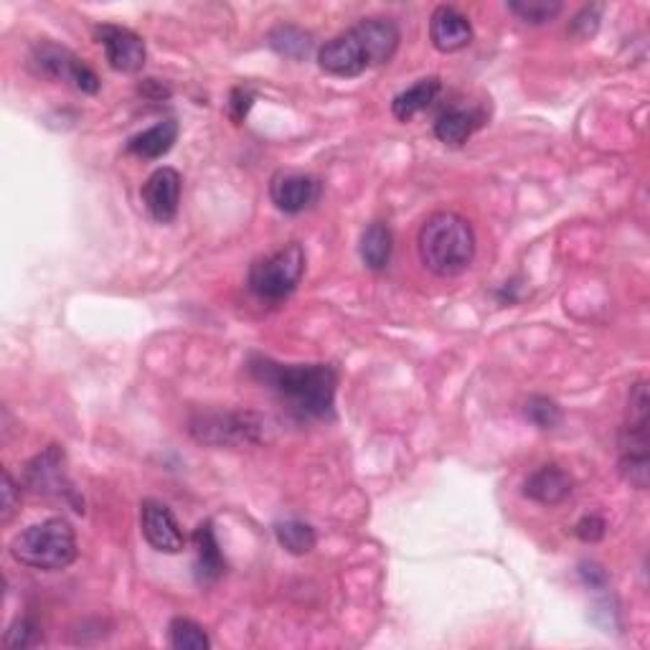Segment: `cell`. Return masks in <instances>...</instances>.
Wrapping results in <instances>:
<instances>
[{"mask_svg":"<svg viewBox=\"0 0 650 650\" xmlns=\"http://www.w3.org/2000/svg\"><path fill=\"white\" fill-rule=\"evenodd\" d=\"M140 528L146 541L160 554H181L186 549V534L166 503L148 499L140 503Z\"/></svg>","mask_w":650,"mask_h":650,"instance_id":"obj_12","label":"cell"},{"mask_svg":"<svg viewBox=\"0 0 650 650\" xmlns=\"http://www.w3.org/2000/svg\"><path fill=\"white\" fill-rule=\"evenodd\" d=\"M275 536H277L280 547L295 554V557H305V554H310L312 549H316V541H318L312 526L305 524V521H298V518L280 521V524L275 526Z\"/></svg>","mask_w":650,"mask_h":650,"instance_id":"obj_23","label":"cell"},{"mask_svg":"<svg viewBox=\"0 0 650 650\" xmlns=\"http://www.w3.org/2000/svg\"><path fill=\"white\" fill-rule=\"evenodd\" d=\"M417 252L437 277H457L476 260V231L465 216L437 212L427 216L417 235Z\"/></svg>","mask_w":650,"mask_h":650,"instance_id":"obj_2","label":"cell"},{"mask_svg":"<svg viewBox=\"0 0 650 650\" xmlns=\"http://www.w3.org/2000/svg\"><path fill=\"white\" fill-rule=\"evenodd\" d=\"M189 435L208 447H247L267 440V420L254 412H196Z\"/></svg>","mask_w":650,"mask_h":650,"instance_id":"obj_6","label":"cell"},{"mask_svg":"<svg viewBox=\"0 0 650 650\" xmlns=\"http://www.w3.org/2000/svg\"><path fill=\"white\" fill-rule=\"evenodd\" d=\"M358 34L364 36L368 56H372L374 67H381V64H389L395 59L399 49L401 34L399 26L391 19H364L356 23Z\"/></svg>","mask_w":650,"mask_h":650,"instance_id":"obj_17","label":"cell"},{"mask_svg":"<svg viewBox=\"0 0 650 650\" xmlns=\"http://www.w3.org/2000/svg\"><path fill=\"white\" fill-rule=\"evenodd\" d=\"M486 125V115L478 110H463V107H453L445 110L443 115L435 119V138L445 146H463L468 142V138L480 127Z\"/></svg>","mask_w":650,"mask_h":650,"instance_id":"obj_18","label":"cell"},{"mask_svg":"<svg viewBox=\"0 0 650 650\" xmlns=\"http://www.w3.org/2000/svg\"><path fill=\"white\" fill-rule=\"evenodd\" d=\"M580 577H582L584 584H590V588H595V590L605 588L607 580H609L607 572L602 569V565H597V561H582Z\"/></svg>","mask_w":650,"mask_h":650,"instance_id":"obj_32","label":"cell"},{"mask_svg":"<svg viewBox=\"0 0 650 650\" xmlns=\"http://www.w3.org/2000/svg\"><path fill=\"white\" fill-rule=\"evenodd\" d=\"M31 67L46 79H56V82H67L75 90L84 94L100 92V77L87 67L84 59H79L77 54H71L64 46H56L52 42H42L31 52Z\"/></svg>","mask_w":650,"mask_h":650,"instance_id":"obj_8","label":"cell"},{"mask_svg":"<svg viewBox=\"0 0 650 650\" xmlns=\"http://www.w3.org/2000/svg\"><path fill=\"white\" fill-rule=\"evenodd\" d=\"M524 414H526V420L539 430H554V427H559V422H561V407L551 397H544V395L528 397Z\"/></svg>","mask_w":650,"mask_h":650,"instance_id":"obj_26","label":"cell"},{"mask_svg":"<svg viewBox=\"0 0 650 650\" xmlns=\"http://www.w3.org/2000/svg\"><path fill=\"white\" fill-rule=\"evenodd\" d=\"M602 21V5H584L580 13L574 15L572 23H569V34L574 38H590L597 34Z\"/></svg>","mask_w":650,"mask_h":650,"instance_id":"obj_28","label":"cell"},{"mask_svg":"<svg viewBox=\"0 0 650 650\" xmlns=\"http://www.w3.org/2000/svg\"><path fill=\"white\" fill-rule=\"evenodd\" d=\"M181 191H183V179L175 168H158L148 175V181L142 183V204H146L148 214L158 224H171L175 216H179L181 206Z\"/></svg>","mask_w":650,"mask_h":650,"instance_id":"obj_13","label":"cell"},{"mask_svg":"<svg viewBox=\"0 0 650 650\" xmlns=\"http://www.w3.org/2000/svg\"><path fill=\"white\" fill-rule=\"evenodd\" d=\"M323 196V181L310 173L280 171L270 181V198L283 214H303Z\"/></svg>","mask_w":650,"mask_h":650,"instance_id":"obj_11","label":"cell"},{"mask_svg":"<svg viewBox=\"0 0 650 650\" xmlns=\"http://www.w3.org/2000/svg\"><path fill=\"white\" fill-rule=\"evenodd\" d=\"M440 90H443V82L437 77H424L409 87V90L397 94L395 102H391V112H395V117L401 119V123H409V119L420 115L422 110H427L437 100Z\"/></svg>","mask_w":650,"mask_h":650,"instance_id":"obj_21","label":"cell"},{"mask_svg":"<svg viewBox=\"0 0 650 650\" xmlns=\"http://www.w3.org/2000/svg\"><path fill=\"white\" fill-rule=\"evenodd\" d=\"M650 399L648 381L632 384L628 399V422L620 432V476L632 488L646 491L650 478Z\"/></svg>","mask_w":650,"mask_h":650,"instance_id":"obj_4","label":"cell"},{"mask_svg":"<svg viewBox=\"0 0 650 650\" xmlns=\"http://www.w3.org/2000/svg\"><path fill=\"white\" fill-rule=\"evenodd\" d=\"M574 534H577V539H582L584 544H597L605 539L607 524H605V518L597 516V513H590V516H582L580 521H577Z\"/></svg>","mask_w":650,"mask_h":650,"instance_id":"obj_29","label":"cell"},{"mask_svg":"<svg viewBox=\"0 0 650 650\" xmlns=\"http://www.w3.org/2000/svg\"><path fill=\"white\" fill-rule=\"evenodd\" d=\"M247 372L298 420H326L333 414L339 374L331 364H277L267 356H252Z\"/></svg>","mask_w":650,"mask_h":650,"instance_id":"obj_1","label":"cell"},{"mask_svg":"<svg viewBox=\"0 0 650 650\" xmlns=\"http://www.w3.org/2000/svg\"><path fill=\"white\" fill-rule=\"evenodd\" d=\"M391 252H395V235H391L389 224H384V221L368 224V227L364 229V235H361V242H358L361 262H364L368 270L381 272L389 267Z\"/></svg>","mask_w":650,"mask_h":650,"instance_id":"obj_20","label":"cell"},{"mask_svg":"<svg viewBox=\"0 0 650 650\" xmlns=\"http://www.w3.org/2000/svg\"><path fill=\"white\" fill-rule=\"evenodd\" d=\"M175 140H179V123L175 119H160L158 125L133 135L125 150L142 160H158L175 146Z\"/></svg>","mask_w":650,"mask_h":650,"instance_id":"obj_19","label":"cell"},{"mask_svg":"<svg viewBox=\"0 0 650 650\" xmlns=\"http://www.w3.org/2000/svg\"><path fill=\"white\" fill-rule=\"evenodd\" d=\"M75 526L64 516L46 518L28 526L11 541V557L38 572H61L77 561Z\"/></svg>","mask_w":650,"mask_h":650,"instance_id":"obj_3","label":"cell"},{"mask_svg":"<svg viewBox=\"0 0 650 650\" xmlns=\"http://www.w3.org/2000/svg\"><path fill=\"white\" fill-rule=\"evenodd\" d=\"M574 491V478L561 468V465H541L536 468L532 476L526 478L524 483V493L528 501H536L541 505H559L561 501H567Z\"/></svg>","mask_w":650,"mask_h":650,"instance_id":"obj_15","label":"cell"},{"mask_svg":"<svg viewBox=\"0 0 650 650\" xmlns=\"http://www.w3.org/2000/svg\"><path fill=\"white\" fill-rule=\"evenodd\" d=\"M196 547V580L201 584L219 582L227 572V559H224L219 541H216L212 521H201L194 532Z\"/></svg>","mask_w":650,"mask_h":650,"instance_id":"obj_16","label":"cell"},{"mask_svg":"<svg viewBox=\"0 0 650 650\" xmlns=\"http://www.w3.org/2000/svg\"><path fill=\"white\" fill-rule=\"evenodd\" d=\"M140 92L146 94V98H150V94H152V98H158V100L160 98H168V94H171V90H166V87L160 84L158 79H148V82L140 87Z\"/></svg>","mask_w":650,"mask_h":650,"instance_id":"obj_33","label":"cell"},{"mask_svg":"<svg viewBox=\"0 0 650 650\" xmlns=\"http://www.w3.org/2000/svg\"><path fill=\"white\" fill-rule=\"evenodd\" d=\"M94 38L104 49L110 67L119 71V75H138L146 67V42L135 31L102 23V26L94 28Z\"/></svg>","mask_w":650,"mask_h":650,"instance_id":"obj_10","label":"cell"},{"mask_svg":"<svg viewBox=\"0 0 650 650\" xmlns=\"http://www.w3.org/2000/svg\"><path fill=\"white\" fill-rule=\"evenodd\" d=\"M430 42L443 54L468 49L472 42V26L468 15H463L453 5L435 8V13L430 19Z\"/></svg>","mask_w":650,"mask_h":650,"instance_id":"obj_14","label":"cell"},{"mask_svg":"<svg viewBox=\"0 0 650 650\" xmlns=\"http://www.w3.org/2000/svg\"><path fill=\"white\" fill-rule=\"evenodd\" d=\"M42 643H44L42 628H38L31 617H19V620H13V625L5 630V638H3V648L8 650H26Z\"/></svg>","mask_w":650,"mask_h":650,"instance_id":"obj_27","label":"cell"},{"mask_svg":"<svg viewBox=\"0 0 650 650\" xmlns=\"http://www.w3.org/2000/svg\"><path fill=\"white\" fill-rule=\"evenodd\" d=\"M168 640L175 650H208L212 640H208L204 625H198L191 617H173L168 625Z\"/></svg>","mask_w":650,"mask_h":650,"instance_id":"obj_24","label":"cell"},{"mask_svg":"<svg viewBox=\"0 0 650 650\" xmlns=\"http://www.w3.org/2000/svg\"><path fill=\"white\" fill-rule=\"evenodd\" d=\"M21 509V488L15 483L11 470H3V509H0V521L11 524L15 511Z\"/></svg>","mask_w":650,"mask_h":650,"instance_id":"obj_30","label":"cell"},{"mask_svg":"<svg viewBox=\"0 0 650 650\" xmlns=\"http://www.w3.org/2000/svg\"><path fill=\"white\" fill-rule=\"evenodd\" d=\"M267 44L272 52H277L285 59H295L303 61L308 59V54L312 49V38L308 31H303L300 26H293V23H283V26H275L270 31Z\"/></svg>","mask_w":650,"mask_h":650,"instance_id":"obj_22","label":"cell"},{"mask_svg":"<svg viewBox=\"0 0 650 650\" xmlns=\"http://www.w3.org/2000/svg\"><path fill=\"white\" fill-rule=\"evenodd\" d=\"M509 11L518 21L528 23V26H544V23H551L557 19L565 11V5L559 0H511Z\"/></svg>","mask_w":650,"mask_h":650,"instance_id":"obj_25","label":"cell"},{"mask_svg":"<svg viewBox=\"0 0 650 650\" xmlns=\"http://www.w3.org/2000/svg\"><path fill=\"white\" fill-rule=\"evenodd\" d=\"M318 67L331 77H358L366 69H374L372 56H368L364 36L358 34L356 26H351L346 34L331 38L320 46L318 52Z\"/></svg>","mask_w":650,"mask_h":650,"instance_id":"obj_9","label":"cell"},{"mask_svg":"<svg viewBox=\"0 0 650 650\" xmlns=\"http://www.w3.org/2000/svg\"><path fill=\"white\" fill-rule=\"evenodd\" d=\"M23 483L36 495L61 501L71 505L77 513H84V499L79 495L77 486L71 483L67 472V455H64L59 445H49L44 453L31 457L26 468H23Z\"/></svg>","mask_w":650,"mask_h":650,"instance_id":"obj_7","label":"cell"},{"mask_svg":"<svg viewBox=\"0 0 650 650\" xmlns=\"http://www.w3.org/2000/svg\"><path fill=\"white\" fill-rule=\"evenodd\" d=\"M254 104V92L247 90V87H237V90H231L229 94V115L235 123H244V117L250 115Z\"/></svg>","mask_w":650,"mask_h":650,"instance_id":"obj_31","label":"cell"},{"mask_svg":"<svg viewBox=\"0 0 650 650\" xmlns=\"http://www.w3.org/2000/svg\"><path fill=\"white\" fill-rule=\"evenodd\" d=\"M305 275V250L298 242H287L280 250L252 262L247 285L256 300L283 303L298 290Z\"/></svg>","mask_w":650,"mask_h":650,"instance_id":"obj_5","label":"cell"}]
</instances>
